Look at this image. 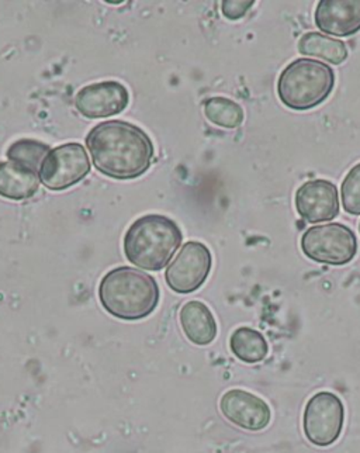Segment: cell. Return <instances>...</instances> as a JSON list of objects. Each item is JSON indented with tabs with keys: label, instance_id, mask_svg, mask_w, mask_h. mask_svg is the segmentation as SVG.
<instances>
[{
	"label": "cell",
	"instance_id": "obj_7",
	"mask_svg": "<svg viewBox=\"0 0 360 453\" xmlns=\"http://www.w3.org/2000/svg\"><path fill=\"white\" fill-rule=\"evenodd\" d=\"M345 407L338 395L317 393L305 405L303 428L305 438L316 447H330L342 433Z\"/></svg>",
	"mask_w": 360,
	"mask_h": 453
},
{
	"label": "cell",
	"instance_id": "obj_14",
	"mask_svg": "<svg viewBox=\"0 0 360 453\" xmlns=\"http://www.w3.org/2000/svg\"><path fill=\"white\" fill-rule=\"evenodd\" d=\"M179 319L186 338L195 345L206 347L216 340L218 331L216 319L204 303L199 300L186 303L180 309Z\"/></svg>",
	"mask_w": 360,
	"mask_h": 453
},
{
	"label": "cell",
	"instance_id": "obj_12",
	"mask_svg": "<svg viewBox=\"0 0 360 453\" xmlns=\"http://www.w3.org/2000/svg\"><path fill=\"white\" fill-rule=\"evenodd\" d=\"M316 26L326 35L350 37L360 31V0H321L314 14Z\"/></svg>",
	"mask_w": 360,
	"mask_h": 453
},
{
	"label": "cell",
	"instance_id": "obj_4",
	"mask_svg": "<svg viewBox=\"0 0 360 453\" xmlns=\"http://www.w3.org/2000/svg\"><path fill=\"white\" fill-rule=\"evenodd\" d=\"M333 88V69L326 62L310 58L290 62L278 81L279 99L292 111H310L323 104Z\"/></svg>",
	"mask_w": 360,
	"mask_h": 453
},
{
	"label": "cell",
	"instance_id": "obj_10",
	"mask_svg": "<svg viewBox=\"0 0 360 453\" xmlns=\"http://www.w3.org/2000/svg\"><path fill=\"white\" fill-rule=\"evenodd\" d=\"M295 209L300 217L309 223L333 221L340 214L336 186L326 179L305 182L295 193Z\"/></svg>",
	"mask_w": 360,
	"mask_h": 453
},
{
	"label": "cell",
	"instance_id": "obj_3",
	"mask_svg": "<svg viewBox=\"0 0 360 453\" xmlns=\"http://www.w3.org/2000/svg\"><path fill=\"white\" fill-rule=\"evenodd\" d=\"M182 241V230L175 221L161 214H147L131 224L124 235V254L138 268L158 272L169 265Z\"/></svg>",
	"mask_w": 360,
	"mask_h": 453
},
{
	"label": "cell",
	"instance_id": "obj_9",
	"mask_svg": "<svg viewBox=\"0 0 360 453\" xmlns=\"http://www.w3.org/2000/svg\"><path fill=\"white\" fill-rule=\"evenodd\" d=\"M130 104V93L117 81L83 86L75 97L76 111L86 119H106L123 113Z\"/></svg>",
	"mask_w": 360,
	"mask_h": 453
},
{
	"label": "cell",
	"instance_id": "obj_18",
	"mask_svg": "<svg viewBox=\"0 0 360 453\" xmlns=\"http://www.w3.org/2000/svg\"><path fill=\"white\" fill-rule=\"evenodd\" d=\"M50 150L51 148L44 142L25 138V140H18L7 148L6 155L9 161L19 162L21 165L28 166V168L38 172L42 159L45 158V155L49 154Z\"/></svg>",
	"mask_w": 360,
	"mask_h": 453
},
{
	"label": "cell",
	"instance_id": "obj_21",
	"mask_svg": "<svg viewBox=\"0 0 360 453\" xmlns=\"http://www.w3.org/2000/svg\"><path fill=\"white\" fill-rule=\"evenodd\" d=\"M359 233H360V223H359Z\"/></svg>",
	"mask_w": 360,
	"mask_h": 453
},
{
	"label": "cell",
	"instance_id": "obj_20",
	"mask_svg": "<svg viewBox=\"0 0 360 453\" xmlns=\"http://www.w3.org/2000/svg\"><path fill=\"white\" fill-rule=\"evenodd\" d=\"M254 4V0H224L221 2V12L228 20H240Z\"/></svg>",
	"mask_w": 360,
	"mask_h": 453
},
{
	"label": "cell",
	"instance_id": "obj_15",
	"mask_svg": "<svg viewBox=\"0 0 360 453\" xmlns=\"http://www.w3.org/2000/svg\"><path fill=\"white\" fill-rule=\"evenodd\" d=\"M297 49L303 56L316 57L333 65H341L348 58V47L342 40L328 37L317 31L305 33L300 38Z\"/></svg>",
	"mask_w": 360,
	"mask_h": 453
},
{
	"label": "cell",
	"instance_id": "obj_13",
	"mask_svg": "<svg viewBox=\"0 0 360 453\" xmlns=\"http://www.w3.org/2000/svg\"><path fill=\"white\" fill-rule=\"evenodd\" d=\"M40 189V176L34 169L19 162H0V196L21 202L31 199Z\"/></svg>",
	"mask_w": 360,
	"mask_h": 453
},
{
	"label": "cell",
	"instance_id": "obj_2",
	"mask_svg": "<svg viewBox=\"0 0 360 453\" xmlns=\"http://www.w3.org/2000/svg\"><path fill=\"white\" fill-rule=\"evenodd\" d=\"M158 283L140 269L119 266L100 280L99 300L111 316L124 321H138L151 316L158 307Z\"/></svg>",
	"mask_w": 360,
	"mask_h": 453
},
{
	"label": "cell",
	"instance_id": "obj_19",
	"mask_svg": "<svg viewBox=\"0 0 360 453\" xmlns=\"http://www.w3.org/2000/svg\"><path fill=\"white\" fill-rule=\"evenodd\" d=\"M343 210L350 216H360V162L348 172L341 188Z\"/></svg>",
	"mask_w": 360,
	"mask_h": 453
},
{
	"label": "cell",
	"instance_id": "obj_1",
	"mask_svg": "<svg viewBox=\"0 0 360 453\" xmlns=\"http://www.w3.org/2000/svg\"><path fill=\"white\" fill-rule=\"evenodd\" d=\"M93 165L117 180H130L151 168L155 148L149 135L135 124L123 120L99 123L86 135Z\"/></svg>",
	"mask_w": 360,
	"mask_h": 453
},
{
	"label": "cell",
	"instance_id": "obj_11",
	"mask_svg": "<svg viewBox=\"0 0 360 453\" xmlns=\"http://www.w3.org/2000/svg\"><path fill=\"white\" fill-rule=\"evenodd\" d=\"M220 410L231 424L252 433L262 431L271 423L268 403L241 388H233L221 397Z\"/></svg>",
	"mask_w": 360,
	"mask_h": 453
},
{
	"label": "cell",
	"instance_id": "obj_16",
	"mask_svg": "<svg viewBox=\"0 0 360 453\" xmlns=\"http://www.w3.org/2000/svg\"><path fill=\"white\" fill-rule=\"evenodd\" d=\"M230 349L235 357L245 364H257L268 357V341L264 340L259 331L241 326L234 331L230 338Z\"/></svg>",
	"mask_w": 360,
	"mask_h": 453
},
{
	"label": "cell",
	"instance_id": "obj_5",
	"mask_svg": "<svg viewBox=\"0 0 360 453\" xmlns=\"http://www.w3.org/2000/svg\"><path fill=\"white\" fill-rule=\"evenodd\" d=\"M302 251L317 264L342 266L356 257V235L349 226L341 223L310 226L303 234Z\"/></svg>",
	"mask_w": 360,
	"mask_h": 453
},
{
	"label": "cell",
	"instance_id": "obj_6",
	"mask_svg": "<svg viewBox=\"0 0 360 453\" xmlns=\"http://www.w3.org/2000/svg\"><path fill=\"white\" fill-rule=\"evenodd\" d=\"M89 173V155L80 142H68L50 150L38 171L40 182L54 192L78 185Z\"/></svg>",
	"mask_w": 360,
	"mask_h": 453
},
{
	"label": "cell",
	"instance_id": "obj_17",
	"mask_svg": "<svg viewBox=\"0 0 360 453\" xmlns=\"http://www.w3.org/2000/svg\"><path fill=\"white\" fill-rule=\"evenodd\" d=\"M203 109H204V116L207 117V120L216 124L218 127L234 130V128L240 127L244 121L245 114L242 107L228 97H210V99L204 100Z\"/></svg>",
	"mask_w": 360,
	"mask_h": 453
},
{
	"label": "cell",
	"instance_id": "obj_8",
	"mask_svg": "<svg viewBox=\"0 0 360 453\" xmlns=\"http://www.w3.org/2000/svg\"><path fill=\"white\" fill-rule=\"evenodd\" d=\"M213 266L209 248L199 241H188L175 259L168 265L165 280L171 290L189 295L202 288Z\"/></svg>",
	"mask_w": 360,
	"mask_h": 453
}]
</instances>
